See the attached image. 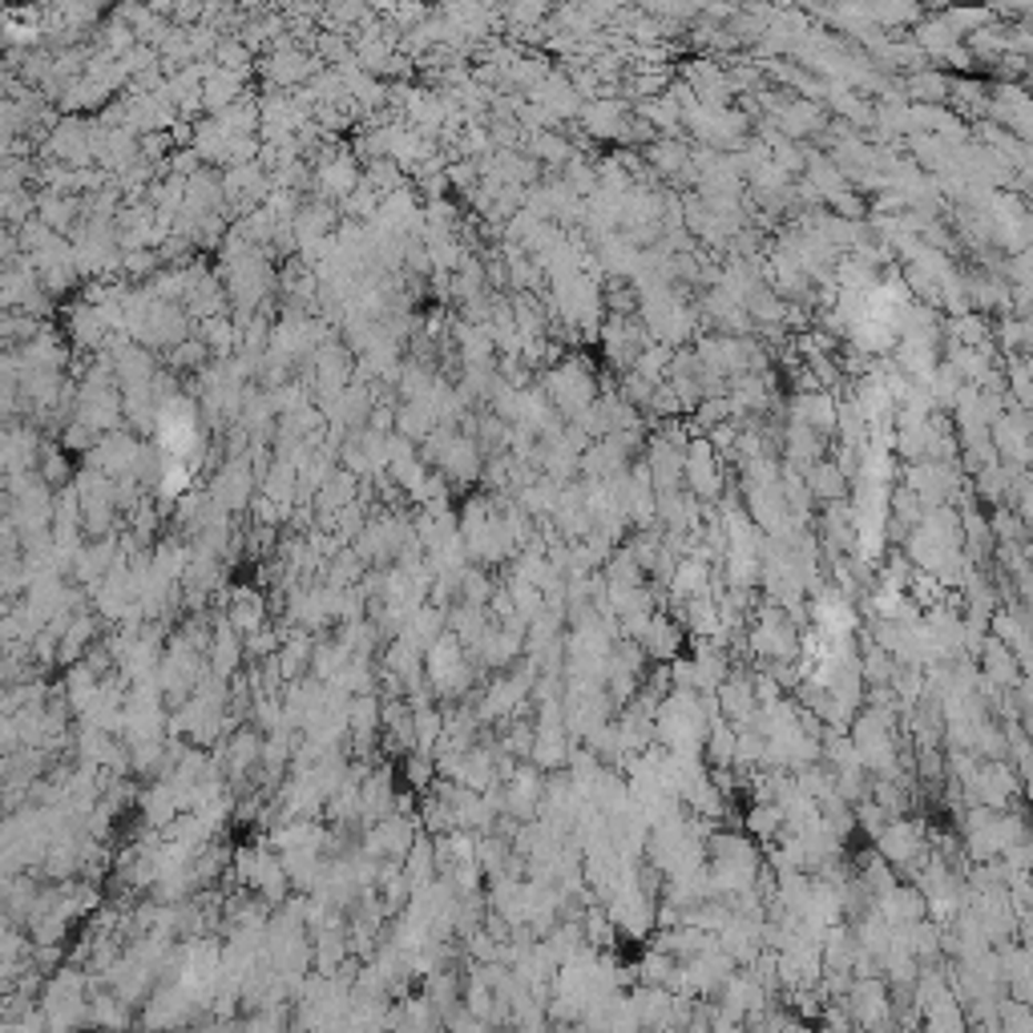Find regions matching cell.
Returning a JSON list of instances; mask_svg holds the SVG:
<instances>
[{
	"instance_id": "cell-1",
	"label": "cell",
	"mask_w": 1033,
	"mask_h": 1033,
	"mask_svg": "<svg viewBox=\"0 0 1033 1033\" xmlns=\"http://www.w3.org/2000/svg\"><path fill=\"white\" fill-rule=\"evenodd\" d=\"M541 392H545V401H549V408L561 416V424L578 421L581 412H586L589 404L601 396L598 376H594V367H589L581 356H561V359H557V364L545 372Z\"/></svg>"
},
{
	"instance_id": "cell-2",
	"label": "cell",
	"mask_w": 1033,
	"mask_h": 1033,
	"mask_svg": "<svg viewBox=\"0 0 1033 1033\" xmlns=\"http://www.w3.org/2000/svg\"><path fill=\"white\" fill-rule=\"evenodd\" d=\"M800 626L791 622L788 614L779 610V606H771V601H763L756 610V618H751V626H747V650L756 658H763L767 667L771 662H796L800 658Z\"/></svg>"
},
{
	"instance_id": "cell-3",
	"label": "cell",
	"mask_w": 1033,
	"mask_h": 1033,
	"mask_svg": "<svg viewBox=\"0 0 1033 1033\" xmlns=\"http://www.w3.org/2000/svg\"><path fill=\"white\" fill-rule=\"evenodd\" d=\"M929 823L924 820H909V816H900V820H889L884 828H880L877 835V855L884 860V864L892 868V872H904V877H912L916 868H921V860L929 855Z\"/></svg>"
},
{
	"instance_id": "cell-4",
	"label": "cell",
	"mask_w": 1033,
	"mask_h": 1033,
	"mask_svg": "<svg viewBox=\"0 0 1033 1033\" xmlns=\"http://www.w3.org/2000/svg\"><path fill=\"white\" fill-rule=\"evenodd\" d=\"M1025 783L1017 779L1005 759H993V763H978L973 779H969L961 796H965L973 808H989V811H1013V803H1022Z\"/></svg>"
},
{
	"instance_id": "cell-5",
	"label": "cell",
	"mask_w": 1033,
	"mask_h": 1033,
	"mask_svg": "<svg viewBox=\"0 0 1033 1033\" xmlns=\"http://www.w3.org/2000/svg\"><path fill=\"white\" fill-rule=\"evenodd\" d=\"M682 489L699 505H715L727 493V473H722L719 453L707 445V436H695L682 453Z\"/></svg>"
},
{
	"instance_id": "cell-6",
	"label": "cell",
	"mask_w": 1033,
	"mask_h": 1033,
	"mask_svg": "<svg viewBox=\"0 0 1033 1033\" xmlns=\"http://www.w3.org/2000/svg\"><path fill=\"white\" fill-rule=\"evenodd\" d=\"M642 864V860H638ZM606 916L614 921V929L622 936H634V941H646V936H655V909H658V900L655 897H646L642 889H638V868H634V880L626 884L618 897H610L606 904Z\"/></svg>"
},
{
	"instance_id": "cell-7",
	"label": "cell",
	"mask_w": 1033,
	"mask_h": 1033,
	"mask_svg": "<svg viewBox=\"0 0 1033 1033\" xmlns=\"http://www.w3.org/2000/svg\"><path fill=\"white\" fill-rule=\"evenodd\" d=\"M771 1001L776 997L759 985V978L751 973V969H735L731 978L722 981L715 1010L727 1013V1017H735V1022H751V1017H759V1013L771 1005Z\"/></svg>"
},
{
	"instance_id": "cell-8",
	"label": "cell",
	"mask_w": 1033,
	"mask_h": 1033,
	"mask_svg": "<svg viewBox=\"0 0 1033 1033\" xmlns=\"http://www.w3.org/2000/svg\"><path fill=\"white\" fill-rule=\"evenodd\" d=\"M715 711H719L722 722H731L735 731L739 727H756L759 702H756V687H751V670H731L722 678V687L715 690Z\"/></svg>"
},
{
	"instance_id": "cell-9",
	"label": "cell",
	"mask_w": 1033,
	"mask_h": 1033,
	"mask_svg": "<svg viewBox=\"0 0 1033 1033\" xmlns=\"http://www.w3.org/2000/svg\"><path fill=\"white\" fill-rule=\"evenodd\" d=\"M634 1022L642 1033H670V1010H675V993L662 985H634L626 993Z\"/></svg>"
},
{
	"instance_id": "cell-10",
	"label": "cell",
	"mask_w": 1033,
	"mask_h": 1033,
	"mask_svg": "<svg viewBox=\"0 0 1033 1033\" xmlns=\"http://www.w3.org/2000/svg\"><path fill=\"white\" fill-rule=\"evenodd\" d=\"M682 642H687V634H682V626H678L667 610L650 614L646 630L638 634V646H642L646 662H655V667H667V662H675L678 650H682Z\"/></svg>"
},
{
	"instance_id": "cell-11",
	"label": "cell",
	"mask_w": 1033,
	"mask_h": 1033,
	"mask_svg": "<svg viewBox=\"0 0 1033 1033\" xmlns=\"http://www.w3.org/2000/svg\"><path fill=\"white\" fill-rule=\"evenodd\" d=\"M682 85L695 93V101H699V105H727V101L735 98L731 81H727V69L715 65L711 57L690 61V65L682 69Z\"/></svg>"
},
{
	"instance_id": "cell-12",
	"label": "cell",
	"mask_w": 1033,
	"mask_h": 1033,
	"mask_svg": "<svg viewBox=\"0 0 1033 1033\" xmlns=\"http://www.w3.org/2000/svg\"><path fill=\"white\" fill-rule=\"evenodd\" d=\"M541 791H545V776L534 763H525L509 776V791H505V800L500 803H505L509 816H517V823H529V820H537Z\"/></svg>"
},
{
	"instance_id": "cell-13",
	"label": "cell",
	"mask_w": 1033,
	"mask_h": 1033,
	"mask_svg": "<svg viewBox=\"0 0 1033 1033\" xmlns=\"http://www.w3.org/2000/svg\"><path fill=\"white\" fill-rule=\"evenodd\" d=\"M578 118H581V125H586V134L601 138V142H622L626 125H630V110L614 98L586 101V105L578 110Z\"/></svg>"
},
{
	"instance_id": "cell-14",
	"label": "cell",
	"mask_w": 1033,
	"mask_h": 1033,
	"mask_svg": "<svg viewBox=\"0 0 1033 1033\" xmlns=\"http://www.w3.org/2000/svg\"><path fill=\"white\" fill-rule=\"evenodd\" d=\"M690 667H695V682H699V695H715V690L722 687V678L731 675L735 662L731 655H727V646L722 642H695V650H690Z\"/></svg>"
},
{
	"instance_id": "cell-15",
	"label": "cell",
	"mask_w": 1033,
	"mask_h": 1033,
	"mask_svg": "<svg viewBox=\"0 0 1033 1033\" xmlns=\"http://www.w3.org/2000/svg\"><path fill=\"white\" fill-rule=\"evenodd\" d=\"M783 453H788V465L791 473H803V468H811L816 460H823V448H828V436L811 433L808 424H791L783 421Z\"/></svg>"
},
{
	"instance_id": "cell-16",
	"label": "cell",
	"mask_w": 1033,
	"mask_h": 1033,
	"mask_svg": "<svg viewBox=\"0 0 1033 1033\" xmlns=\"http://www.w3.org/2000/svg\"><path fill=\"white\" fill-rule=\"evenodd\" d=\"M711 578H715V569L707 566V561H699V557H678V566H675V574H670V581H667V594H670V601H690V598H707L711 594Z\"/></svg>"
},
{
	"instance_id": "cell-17",
	"label": "cell",
	"mask_w": 1033,
	"mask_h": 1033,
	"mask_svg": "<svg viewBox=\"0 0 1033 1033\" xmlns=\"http://www.w3.org/2000/svg\"><path fill=\"white\" fill-rule=\"evenodd\" d=\"M872 909H877L889 924H916V921H924V916H929V912H924V897H921V892L912 889V884H900V880L892 884L889 892H884V897L877 900V904H872Z\"/></svg>"
},
{
	"instance_id": "cell-18",
	"label": "cell",
	"mask_w": 1033,
	"mask_h": 1033,
	"mask_svg": "<svg viewBox=\"0 0 1033 1033\" xmlns=\"http://www.w3.org/2000/svg\"><path fill=\"white\" fill-rule=\"evenodd\" d=\"M642 158L650 162L646 170H658V174H667V179L690 182V145L687 142H678V138H655V142L642 150Z\"/></svg>"
},
{
	"instance_id": "cell-19",
	"label": "cell",
	"mask_w": 1033,
	"mask_h": 1033,
	"mask_svg": "<svg viewBox=\"0 0 1033 1033\" xmlns=\"http://www.w3.org/2000/svg\"><path fill=\"white\" fill-rule=\"evenodd\" d=\"M803 489L811 493V500L820 505H835V500H848V477L832 460H816L811 468H803Z\"/></svg>"
},
{
	"instance_id": "cell-20",
	"label": "cell",
	"mask_w": 1033,
	"mask_h": 1033,
	"mask_svg": "<svg viewBox=\"0 0 1033 1033\" xmlns=\"http://www.w3.org/2000/svg\"><path fill=\"white\" fill-rule=\"evenodd\" d=\"M900 98L912 101V105H944L949 101V78H944L941 69H921V73H909V78H900Z\"/></svg>"
},
{
	"instance_id": "cell-21",
	"label": "cell",
	"mask_w": 1033,
	"mask_h": 1033,
	"mask_svg": "<svg viewBox=\"0 0 1033 1033\" xmlns=\"http://www.w3.org/2000/svg\"><path fill=\"white\" fill-rule=\"evenodd\" d=\"M702 763L707 771H719V767H735V727L731 722L715 719L707 727V743H702Z\"/></svg>"
},
{
	"instance_id": "cell-22",
	"label": "cell",
	"mask_w": 1033,
	"mask_h": 1033,
	"mask_svg": "<svg viewBox=\"0 0 1033 1033\" xmlns=\"http://www.w3.org/2000/svg\"><path fill=\"white\" fill-rule=\"evenodd\" d=\"M525 145H529L525 154L534 158V162H549V166H566L569 158L578 154V150H574V142H569V138H561L557 130H537V134H529V142H525Z\"/></svg>"
},
{
	"instance_id": "cell-23",
	"label": "cell",
	"mask_w": 1033,
	"mask_h": 1033,
	"mask_svg": "<svg viewBox=\"0 0 1033 1033\" xmlns=\"http://www.w3.org/2000/svg\"><path fill=\"white\" fill-rule=\"evenodd\" d=\"M743 832L751 835V840H763V844H771L779 832H783V811L776 808V803H751V811L743 816Z\"/></svg>"
},
{
	"instance_id": "cell-24",
	"label": "cell",
	"mask_w": 1033,
	"mask_h": 1033,
	"mask_svg": "<svg viewBox=\"0 0 1033 1033\" xmlns=\"http://www.w3.org/2000/svg\"><path fill=\"white\" fill-rule=\"evenodd\" d=\"M630 969H634V981H638V985H662V989H667L670 978H675L678 961H675V956H667V953H658V949H646L642 961H638V965H630Z\"/></svg>"
},
{
	"instance_id": "cell-25",
	"label": "cell",
	"mask_w": 1033,
	"mask_h": 1033,
	"mask_svg": "<svg viewBox=\"0 0 1033 1033\" xmlns=\"http://www.w3.org/2000/svg\"><path fill=\"white\" fill-rule=\"evenodd\" d=\"M852 816H855V832H868V835H872V840H877V835H880V828L889 823V816H884V811H880L877 803L868 800V796H864V800H860V803H852Z\"/></svg>"
},
{
	"instance_id": "cell-26",
	"label": "cell",
	"mask_w": 1033,
	"mask_h": 1033,
	"mask_svg": "<svg viewBox=\"0 0 1033 1033\" xmlns=\"http://www.w3.org/2000/svg\"><path fill=\"white\" fill-rule=\"evenodd\" d=\"M529 747H534V722L517 715L513 731L505 735V751H509V756H517V759H529Z\"/></svg>"
},
{
	"instance_id": "cell-27",
	"label": "cell",
	"mask_w": 1033,
	"mask_h": 1033,
	"mask_svg": "<svg viewBox=\"0 0 1033 1033\" xmlns=\"http://www.w3.org/2000/svg\"><path fill=\"white\" fill-rule=\"evenodd\" d=\"M465 594H468V601H473V606H485V601H489V594H493L489 578H485V574H468Z\"/></svg>"
},
{
	"instance_id": "cell-28",
	"label": "cell",
	"mask_w": 1033,
	"mask_h": 1033,
	"mask_svg": "<svg viewBox=\"0 0 1033 1033\" xmlns=\"http://www.w3.org/2000/svg\"><path fill=\"white\" fill-rule=\"evenodd\" d=\"M711 1033H751L743 1022H735V1017H727V1013L715 1010V1022H711Z\"/></svg>"
}]
</instances>
